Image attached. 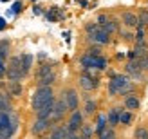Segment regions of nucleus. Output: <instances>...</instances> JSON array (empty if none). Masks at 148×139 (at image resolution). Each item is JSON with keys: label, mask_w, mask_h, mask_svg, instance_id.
<instances>
[{"label": "nucleus", "mask_w": 148, "mask_h": 139, "mask_svg": "<svg viewBox=\"0 0 148 139\" xmlns=\"http://www.w3.org/2000/svg\"><path fill=\"white\" fill-rule=\"evenodd\" d=\"M132 92V83L123 74H112L108 81V94L110 96H127Z\"/></svg>", "instance_id": "obj_1"}, {"label": "nucleus", "mask_w": 148, "mask_h": 139, "mask_svg": "<svg viewBox=\"0 0 148 139\" xmlns=\"http://www.w3.org/2000/svg\"><path fill=\"white\" fill-rule=\"evenodd\" d=\"M51 99H54V92H53V85H45V87H38L34 90L33 98H31V107L34 112H38L43 105H47Z\"/></svg>", "instance_id": "obj_2"}, {"label": "nucleus", "mask_w": 148, "mask_h": 139, "mask_svg": "<svg viewBox=\"0 0 148 139\" xmlns=\"http://www.w3.org/2000/svg\"><path fill=\"white\" fill-rule=\"evenodd\" d=\"M16 125H14V121L11 119L9 112H4L0 110V137H11Z\"/></svg>", "instance_id": "obj_3"}, {"label": "nucleus", "mask_w": 148, "mask_h": 139, "mask_svg": "<svg viewBox=\"0 0 148 139\" xmlns=\"http://www.w3.org/2000/svg\"><path fill=\"white\" fill-rule=\"evenodd\" d=\"M78 83H79V87H81L83 90H94V89H98V85H99V79L92 76L90 69H85V72L79 76Z\"/></svg>", "instance_id": "obj_4"}, {"label": "nucleus", "mask_w": 148, "mask_h": 139, "mask_svg": "<svg viewBox=\"0 0 148 139\" xmlns=\"http://www.w3.org/2000/svg\"><path fill=\"white\" fill-rule=\"evenodd\" d=\"M54 125V121L53 119H47V118H36V121L33 123V127H31V132L34 136H42L43 132H47V130Z\"/></svg>", "instance_id": "obj_5"}, {"label": "nucleus", "mask_w": 148, "mask_h": 139, "mask_svg": "<svg viewBox=\"0 0 148 139\" xmlns=\"http://www.w3.org/2000/svg\"><path fill=\"white\" fill-rule=\"evenodd\" d=\"M88 38H90V42L94 43H99V45H107V43H110V33L105 31L101 25L96 29V31H92L90 34H88Z\"/></svg>", "instance_id": "obj_6"}, {"label": "nucleus", "mask_w": 148, "mask_h": 139, "mask_svg": "<svg viewBox=\"0 0 148 139\" xmlns=\"http://www.w3.org/2000/svg\"><path fill=\"white\" fill-rule=\"evenodd\" d=\"M67 110H69V107H67V103H65V99H63V98H62V99H56V103H54V110H53V116H51V119H53L54 123L62 121V119H63V116L67 114Z\"/></svg>", "instance_id": "obj_7"}, {"label": "nucleus", "mask_w": 148, "mask_h": 139, "mask_svg": "<svg viewBox=\"0 0 148 139\" xmlns=\"http://www.w3.org/2000/svg\"><path fill=\"white\" fill-rule=\"evenodd\" d=\"M67 127L72 130V132H76V134H78V130H79L81 127H83V114H81V112L78 110V108L71 112V118H69Z\"/></svg>", "instance_id": "obj_8"}, {"label": "nucleus", "mask_w": 148, "mask_h": 139, "mask_svg": "<svg viewBox=\"0 0 148 139\" xmlns=\"http://www.w3.org/2000/svg\"><path fill=\"white\" fill-rule=\"evenodd\" d=\"M63 99H65V103H67V107H69V110L72 112V110H76L78 108V103H79V98H78V92L74 90V89H67L63 94Z\"/></svg>", "instance_id": "obj_9"}, {"label": "nucleus", "mask_w": 148, "mask_h": 139, "mask_svg": "<svg viewBox=\"0 0 148 139\" xmlns=\"http://www.w3.org/2000/svg\"><path fill=\"white\" fill-rule=\"evenodd\" d=\"M51 137L53 139H67V137H76V132H72V130L67 127V125H62V127H56L53 132H51Z\"/></svg>", "instance_id": "obj_10"}, {"label": "nucleus", "mask_w": 148, "mask_h": 139, "mask_svg": "<svg viewBox=\"0 0 148 139\" xmlns=\"http://www.w3.org/2000/svg\"><path fill=\"white\" fill-rule=\"evenodd\" d=\"M54 103H56V98L54 99H51L47 105H43L38 112H36V118H47L51 119V116H53V110H54Z\"/></svg>", "instance_id": "obj_11"}, {"label": "nucleus", "mask_w": 148, "mask_h": 139, "mask_svg": "<svg viewBox=\"0 0 148 139\" xmlns=\"http://www.w3.org/2000/svg\"><path fill=\"white\" fill-rule=\"evenodd\" d=\"M24 71L20 67H7V72H5V78L9 79V81H20L22 78H24Z\"/></svg>", "instance_id": "obj_12"}, {"label": "nucleus", "mask_w": 148, "mask_h": 139, "mask_svg": "<svg viewBox=\"0 0 148 139\" xmlns=\"http://www.w3.org/2000/svg\"><path fill=\"white\" fill-rule=\"evenodd\" d=\"M139 105H141V101H139V96H136V94H128L125 98V107L128 110H136V108H139Z\"/></svg>", "instance_id": "obj_13"}, {"label": "nucleus", "mask_w": 148, "mask_h": 139, "mask_svg": "<svg viewBox=\"0 0 148 139\" xmlns=\"http://www.w3.org/2000/svg\"><path fill=\"white\" fill-rule=\"evenodd\" d=\"M119 114H121V108H110L107 119H108V125L112 127V128L119 125Z\"/></svg>", "instance_id": "obj_14"}, {"label": "nucleus", "mask_w": 148, "mask_h": 139, "mask_svg": "<svg viewBox=\"0 0 148 139\" xmlns=\"http://www.w3.org/2000/svg\"><path fill=\"white\" fill-rule=\"evenodd\" d=\"M94 60H96V54H90V53L81 56L79 63H81V67H83V71L85 69H94Z\"/></svg>", "instance_id": "obj_15"}, {"label": "nucleus", "mask_w": 148, "mask_h": 139, "mask_svg": "<svg viewBox=\"0 0 148 139\" xmlns=\"http://www.w3.org/2000/svg\"><path fill=\"white\" fill-rule=\"evenodd\" d=\"M123 24L127 27H137V16L134 13H130V11L123 13Z\"/></svg>", "instance_id": "obj_16"}, {"label": "nucleus", "mask_w": 148, "mask_h": 139, "mask_svg": "<svg viewBox=\"0 0 148 139\" xmlns=\"http://www.w3.org/2000/svg\"><path fill=\"white\" fill-rule=\"evenodd\" d=\"M7 92H9V96H22V83L20 81H9L7 83Z\"/></svg>", "instance_id": "obj_17"}, {"label": "nucleus", "mask_w": 148, "mask_h": 139, "mask_svg": "<svg viewBox=\"0 0 148 139\" xmlns=\"http://www.w3.org/2000/svg\"><path fill=\"white\" fill-rule=\"evenodd\" d=\"M0 110H4V112H11V99H9V92H7V94L0 92Z\"/></svg>", "instance_id": "obj_18"}, {"label": "nucleus", "mask_w": 148, "mask_h": 139, "mask_svg": "<svg viewBox=\"0 0 148 139\" xmlns=\"http://www.w3.org/2000/svg\"><path fill=\"white\" fill-rule=\"evenodd\" d=\"M54 79H56V74H54V72H51V74H47V76L36 78V83H38V87H45V85H53Z\"/></svg>", "instance_id": "obj_19"}, {"label": "nucleus", "mask_w": 148, "mask_h": 139, "mask_svg": "<svg viewBox=\"0 0 148 139\" xmlns=\"http://www.w3.org/2000/svg\"><path fill=\"white\" fill-rule=\"evenodd\" d=\"M31 65H33V56L31 54H22V71L24 74H27L31 71Z\"/></svg>", "instance_id": "obj_20"}, {"label": "nucleus", "mask_w": 148, "mask_h": 139, "mask_svg": "<svg viewBox=\"0 0 148 139\" xmlns=\"http://www.w3.org/2000/svg\"><path fill=\"white\" fill-rule=\"evenodd\" d=\"M51 72H54L53 71V63H43L42 67L36 71V78H42V76H47V74H51Z\"/></svg>", "instance_id": "obj_21"}, {"label": "nucleus", "mask_w": 148, "mask_h": 139, "mask_svg": "<svg viewBox=\"0 0 148 139\" xmlns=\"http://www.w3.org/2000/svg\"><path fill=\"white\" fill-rule=\"evenodd\" d=\"M107 127H108V119H107V116H99V118H98V123H96V132L101 134Z\"/></svg>", "instance_id": "obj_22"}, {"label": "nucleus", "mask_w": 148, "mask_h": 139, "mask_svg": "<svg viewBox=\"0 0 148 139\" xmlns=\"http://www.w3.org/2000/svg\"><path fill=\"white\" fill-rule=\"evenodd\" d=\"M146 25H148V11L141 9L139 16H137V27H146Z\"/></svg>", "instance_id": "obj_23"}, {"label": "nucleus", "mask_w": 148, "mask_h": 139, "mask_svg": "<svg viewBox=\"0 0 148 139\" xmlns=\"http://www.w3.org/2000/svg\"><path fill=\"white\" fill-rule=\"evenodd\" d=\"M94 69H98V71H105V69H107V60H105V58H103L101 54H96Z\"/></svg>", "instance_id": "obj_24"}, {"label": "nucleus", "mask_w": 148, "mask_h": 139, "mask_svg": "<svg viewBox=\"0 0 148 139\" xmlns=\"http://www.w3.org/2000/svg\"><path fill=\"white\" fill-rule=\"evenodd\" d=\"M130 121H132V114L128 110H121V114H119V123H121V125H128Z\"/></svg>", "instance_id": "obj_25"}, {"label": "nucleus", "mask_w": 148, "mask_h": 139, "mask_svg": "<svg viewBox=\"0 0 148 139\" xmlns=\"http://www.w3.org/2000/svg\"><path fill=\"white\" fill-rule=\"evenodd\" d=\"M96 108H98L96 101H90V99H88V101H87V105H85V114H87V116H92V114L96 112Z\"/></svg>", "instance_id": "obj_26"}, {"label": "nucleus", "mask_w": 148, "mask_h": 139, "mask_svg": "<svg viewBox=\"0 0 148 139\" xmlns=\"http://www.w3.org/2000/svg\"><path fill=\"white\" fill-rule=\"evenodd\" d=\"M134 137H137V139H148V130L143 128V127H139L134 132Z\"/></svg>", "instance_id": "obj_27"}, {"label": "nucleus", "mask_w": 148, "mask_h": 139, "mask_svg": "<svg viewBox=\"0 0 148 139\" xmlns=\"http://www.w3.org/2000/svg\"><path fill=\"white\" fill-rule=\"evenodd\" d=\"M98 136H99L101 139H110V137H114L116 134H114V130H112V127L108 125V128H105V130H103L101 134H98Z\"/></svg>", "instance_id": "obj_28"}, {"label": "nucleus", "mask_w": 148, "mask_h": 139, "mask_svg": "<svg viewBox=\"0 0 148 139\" xmlns=\"http://www.w3.org/2000/svg\"><path fill=\"white\" fill-rule=\"evenodd\" d=\"M101 27H103V29H105V31H108L110 34H112L114 31H117V24H116V22H110V20L107 22V24H105V25H101Z\"/></svg>", "instance_id": "obj_29"}, {"label": "nucleus", "mask_w": 148, "mask_h": 139, "mask_svg": "<svg viewBox=\"0 0 148 139\" xmlns=\"http://www.w3.org/2000/svg\"><path fill=\"white\" fill-rule=\"evenodd\" d=\"M79 136L81 137H90L92 136V128L88 127V125H83V127L79 128Z\"/></svg>", "instance_id": "obj_30"}, {"label": "nucleus", "mask_w": 148, "mask_h": 139, "mask_svg": "<svg viewBox=\"0 0 148 139\" xmlns=\"http://www.w3.org/2000/svg\"><path fill=\"white\" fill-rule=\"evenodd\" d=\"M136 42H145V27H137V33H136Z\"/></svg>", "instance_id": "obj_31"}, {"label": "nucleus", "mask_w": 148, "mask_h": 139, "mask_svg": "<svg viewBox=\"0 0 148 139\" xmlns=\"http://www.w3.org/2000/svg\"><path fill=\"white\" fill-rule=\"evenodd\" d=\"M107 22H108V16H107V14H99V16H98V24H99V25H105Z\"/></svg>", "instance_id": "obj_32"}, {"label": "nucleus", "mask_w": 148, "mask_h": 139, "mask_svg": "<svg viewBox=\"0 0 148 139\" xmlns=\"http://www.w3.org/2000/svg\"><path fill=\"white\" fill-rule=\"evenodd\" d=\"M5 72H7L5 65H4V63H0V79H2V78H5Z\"/></svg>", "instance_id": "obj_33"}, {"label": "nucleus", "mask_w": 148, "mask_h": 139, "mask_svg": "<svg viewBox=\"0 0 148 139\" xmlns=\"http://www.w3.org/2000/svg\"><path fill=\"white\" fill-rule=\"evenodd\" d=\"M4 60H5V58L2 56V53H0V63H4Z\"/></svg>", "instance_id": "obj_34"}]
</instances>
